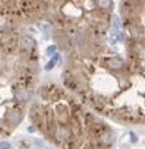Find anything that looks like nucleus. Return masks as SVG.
<instances>
[{"label": "nucleus", "mask_w": 145, "mask_h": 149, "mask_svg": "<svg viewBox=\"0 0 145 149\" xmlns=\"http://www.w3.org/2000/svg\"><path fill=\"white\" fill-rule=\"evenodd\" d=\"M62 57L63 86L110 123L145 126V0L116 3L107 31Z\"/></svg>", "instance_id": "nucleus-1"}, {"label": "nucleus", "mask_w": 145, "mask_h": 149, "mask_svg": "<svg viewBox=\"0 0 145 149\" xmlns=\"http://www.w3.org/2000/svg\"><path fill=\"white\" fill-rule=\"evenodd\" d=\"M35 29L22 2H0V142L24 121L40 86Z\"/></svg>", "instance_id": "nucleus-2"}, {"label": "nucleus", "mask_w": 145, "mask_h": 149, "mask_svg": "<svg viewBox=\"0 0 145 149\" xmlns=\"http://www.w3.org/2000/svg\"><path fill=\"white\" fill-rule=\"evenodd\" d=\"M32 129L59 149H113L116 130L62 82L40 84L29 105Z\"/></svg>", "instance_id": "nucleus-3"}, {"label": "nucleus", "mask_w": 145, "mask_h": 149, "mask_svg": "<svg viewBox=\"0 0 145 149\" xmlns=\"http://www.w3.org/2000/svg\"><path fill=\"white\" fill-rule=\"evenodd\" d=\"M12 148V145L9 143V142H0V149H11Z\"/></svg>", "instance_id": "nucleus-4"}, {"label": "nucleus", "mask_w": 145, "mask_h": 149, "mask_svg": "<svg viewBox=\"0 0 145 149\" xmlns=\"http://www.w3.org/2000/svg\"><path fill=\"white\" fill-rule=\"evenodd\" d=\"M47 149H51V148H47Z\"/></svg>", "instance_id": "nucleus-5"}]
</instances>
